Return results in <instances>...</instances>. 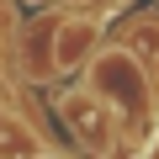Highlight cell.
Instances as JSON below:
<instances>
[{
  "instance_id": "1",
  "label": "cell",
  "mask_w": 159,
  "mask_h": 159,
  "mask_svg": "<svg viewBox=\"0 0 159 159\" xmlns=\"http://www.w3.org/2000/svg\"><path fill=\"white\" fill-rule=\"evenodd\" d=\"M80 80L122 122V154H154V143H159V90H154L143 58L127 43H106Z\"/></svg>"
},
{
  "instance_id": "2",
  "label": "cell",
  "mask_w": 159,
  "mask_h": 159,
  "mask_svg": "<svg viewBox=\"0 0 159 159\" xmlns=\"http://www.w3.org/2000/svg\"><path fill=\"white\" fill-rule=\"evenodd\" d=\"M101 48H106V16H96V11H58V21L43 27L37 80H74V74H85Z\"/></svg>"
},
{
  "instance_id": "3",
  "label": "cell",
  "mask_w": 159,
  "mask_h": 159,
  "mask_svg": "<svg viewBox=\"0 0 159 159\" xmlns=\"http://www.w3.org/2000/svg\"><path fill=\"white\" fill-rule=\"evenodd\" d=\"M53 111L69 127V138H74L80 154H90V159H117L122 154V122L111 117V106L85 85V80L53 90Z\"/></svg>"
},
{
  "instance_id": "4",
  "label": "cell",
  "mask_w": 159,
  "mask_h": 159,
  "mask_svg": "<svg viewBox=\"0 0 159 159\" xmlns=\"http://www.w3.org/2000/svg\"><path fill=\"white\" fill-rule=\"evenodd\" d=\"M117 43H127V48L143 58V69H148V80H154V90H159V16H133L127 32H122Z\"/></svg>"
},
{
  "instance_id": "5",
  "label": "cell",
  "mask_w": 159,
  "mask_h": 159,
  "mask_svg": "<svg viewBox=\"0 0 159 159\" xmlns=\"http://www.w3.org/2000/svg\"><path fill=\"white\" fill-rule=\"evenodd\" d=\"M27 159H74V154H58V148H43V154H27Z\"/></svg>"
},
{
  "instance_id": "6",
  "label": "cell",
  "mask_w": 159,
  "mask_h": 159,
  "mask_svg": "<svg viewBox=\"0 0 159 159\" xmlns=\"http://www.w3.org/2000/svg\"><path fill=\"white\" fill-rule=\"evenodd\" d=\"M0 48H6V27H0Z\"/></svg>"
}]
</instances>
